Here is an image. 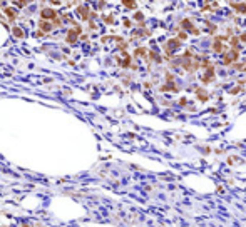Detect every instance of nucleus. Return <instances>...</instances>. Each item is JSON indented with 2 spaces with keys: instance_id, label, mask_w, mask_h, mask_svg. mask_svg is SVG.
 <instances>
[{
  "instance_id": "4",
  "label": "nucleus",
  "mask_w": 246,
  "mask_h": 227,
  "mask_svg": "<svg viewBox=\"0 0 246 227\" xmlns=\"http://www.w3.org/2000/svg\"><path fill=\"white\" fill-rule=\"evenodd\" d=\"M39 29H40V32H44V34H49V32L54 29V25H52L49 20H40V24H39Z\"/></svg>"
},
{
  "instance_id": "7",
  "label": "nucleus",
  "mask_w": 246,
  "mask_h": 227,
  "mask_svg": "<svg viewBox=\"0 0 246 227\" xmlns=\"http://www.w3.org/2000/svg\"><path fill=\"white\" fill-rule=\"evenodd\" d=\"M122 4L127 9H136V0H122Z\"/></svg>"
},
{
  "instance_id": "2",
  "label": "nucleus",
  "mask_w": 246,
  "mask_h": 227,
  "mask_svg": "<svg viewBox=\"0 0 246 227\" xmlns=\"http://www.w3.org/2000/svg\"><path fill=\"white\" fill-rule=\"evenodd\" d=\"M40 17H42V20H54V19L59 17V14H57L54 9H42Z\"/></svg>"
},
{
  "instance_id": "10",
  "label": "nucleus",
  "mask_w": 246,
  "mask_h": 227,
  "mask_svg": "<svg viewBox=\"0 0 246 227\" xmlns=\"http://www.w3.org/2000/svg\"><path fill=\"white\" fill-rule=\"evenodd\" d=\"M106 22H107V24H112L114 19H112V17H106Z\"/></svg>"
},
{
  "instance_id": "6",
  "label": "nucleus",
  "mask_w": 246,
  "mask_h": 227,
  "mask_svg": "<svg viewBox=\"0 0 246 227\" xmlns=\"http://www.w3.org/2000/svg\"><path fill=\"white\" fill-rule=\"evenodd\" d=\"M12 32H14V35L19 37V39H24V35H25V34H24V30H22L20 27H14V29H12Z\"/></svg>"
},
{
  "instance_id": "3",
  "label": "nucleus",
  "mask_w": 246,
  "mask_h": 227,
  "mask_svg": "<svg viewBox=\"0 0 246 227\" xmlns=\"http://www.w3.org/2000/svg\"><path fill=\"white\" fill-rule=\"evenodd\" d=\"M77 15H79V19H82V20H89V19H91V12H89L87 7L81 5V7H77Z\"/></svg>"
},
{
  "instance_id": "8",
  "label": "nucleus",
  "mask_w": 246,
  "mask_h": 227,
  "mask_svg": "<svg viewBox=\"0 0 246 227\" xmlns=\"http://www.w3.org/2000/svg\"><path fill=\"white\" fill-rule=\"evenodd\" d=\"M32 0H15V2H14V4H15L17 7H25L27 4H30Z\"/></svg>"
},
{
  "instance_id": "5",
  "label": "nucleus",
  "mask_w": 246,
  "mask_h": 227,
  "mask_svg": "<svg viewBox=\"0 0 246 227\" xmlns=\"http://www.w3.org/2000/svg\"><path fill=\"white\" fill-rule=\"evenodd\" d=\"M4 12H5L7 15H9V19H10L12 22H14V20L17 19V10H15V9H12V7H7V9H5Z\"/></svg>"
},
{
  "instance_id": "1",
  "label": "nucleus",
  "mask_w": 246,
  "mask_h": 227,
  "mask_svg": "<svg viewBox=\"0 0 246 227\" xmlns=\"http://www.w3.org/2000/svg\"><path fill=\"white\" fill-rule=\"evenodd\" d=\"M81 34H82L81 27H74V29H70V30L67 32V44H76Z\"/></svg>"
},
{
  "instance_id": "9",
  "label": "nucleus",
  "mask_w": 246,
  "mask_h": 227,
  "mask_svg": "<svg viewBox=\"0 0 246 227\" xmlns=\"http://www.w3.org/2000/svg\"><path fill=\"white\" fill-rule=\"evenodd\" d=\"M144 54H146V49H137L136 50V55L137 57H144Z\"/></svg>"
}]
</instances>
